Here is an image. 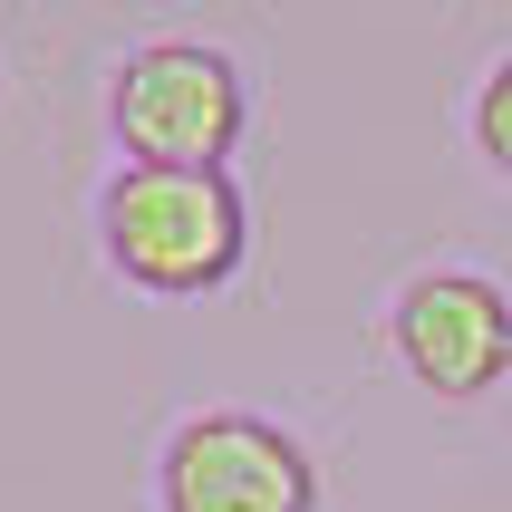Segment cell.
Instances as JSON below:
<instances>
[{
  "instance_id": "cell-2",
  "label": "cell",
  "mask_w": 512,
  "mask_h": 512,
  "mask_svg": "<svg viewBox=\"0 0 512 512\" xmlns=\"http://www.w3.org/2000/svg\"><path fill=\"white\" fill-rule=\"evenodd\" d=\"M252 78L203 39H145L107 68V136L126 165H232Z\"/></svg>"
},
{
  "instance_id": "cell-4",
  "label": "cell",
  "mask_w": 512,
  "mask_h": 512,
  "mask_svg": "<svg viewBox=\"0 0 512 512\" xmlns=\"http://www.w3.org/2000/svg\"><path fill=\"white\" fill-rule=\"evenodd\" d=\"M397 368L445 406H474L512 377V300L484 271H416L387 310Z\"/></svg>"
},
{
  "instance_id": "cell-5",
  "label": "cell",
  "mask_w": 512,
  "mask_h": 512,
  "mask_svg": "<svg viewBox=\"0 0 512 512\" xmlns=\"http://www.w3.org/2000/svg\"><path fill=\"white\" fill-rule=\"evenodd\" d=\"M474 155L512 184V58H493L484 87H474Z\"/></svg>"
},
{
  "instance_id": "cell-3",
  "label": "cell",
  "mask_w": 512,
  "mask_h": 512,
  "mask_svg": "<svg viewBox=\"0 0 512 512\" xmlns=\"http://www.w3.org/2000/svg\"><path fill=\"white\" fill-rule=\"evenodd\" d=\"M155 503L165 512H319L310 445L252 406H203L155 455Z\"/></svg>"
},
{
  "instance_id": "cell-1",
  "label": "cell",
  "mask_w": 512,
  "mask_h": 512,
  "mask_svg": "<svg viewBox=\"0 0 512 512\" xmlns=\"http://www.w3.org/2000/svg\"><path fill=\"white\" fill-rule=\"evenodd\" d=\"M107 271L145 300H203L252 252V213L223 165H116L97 203Z\"/></svg>"
}]
</instances>
